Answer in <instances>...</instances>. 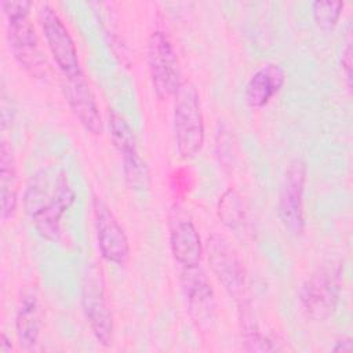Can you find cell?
I'll return each mask as SVG.
<instances>
[{"instance_id":"6da1fadb","label":"cell","mask_w":353,"mask_h":353,"mask_svg":"<svg viewBox=\"0 0 353 353\" xmlns=\"http://www.w3.org/2000/svg\"><path fill=\"white\" fill-rule=\"evenodd\" d=\"M29 1H3L1 8L7 19L10 48L18 63L36 79L47 73V61L43 55L34 28L29 19Z\"/></svg>"},{"instance_id":"7a4b0ae2","label":"cell","mask_w":353,"mask_h":353,"mask_svg":"<svg viewBox=\"0 0 353 353\" xmlns=\"http://www.w3.org/2000/svg\"><path fill=\"white\" fill-rule=\"evenodd\" d=\"M342 269L339 261H327L302 284L299 299L313 320L323 321L335 312L342 287Z\"/></svg>"},{"instance_id":"3957f363","label":"cell","mask_w":353,"mask_h":353,"mask_svg":"<svg viewBox=\"0 0 353 353\" xmlns=\"http://www.w3.org/2000/svg\"><path fill=\"white\" fill-rule=\"evenodd\" d=\"M174 138L182 157L196 154L204 142V120L196 88L182 81L175 92Z\"/></svg>"},{"instance_id":"277c9868","label":"cell","mask_w":353,"mask_h":353,"mask_svg":"<svg viewBox=\"0 0 353 353\" xmlns=\"http://www.w3.org/2000/svg\"><path fill=\"white\" fill-rule=\"evenodd\" d=\"M207 256L214 274L239 303V307L247 306L244 268L229 240L219 233L210 234L207 240Z\"/></svg>"},{"instance_id":"5b68a950","label":"cell","mask_w":353,"mask_h":353,"mask_svg":"<svg viewBox=\"0 0 353 353\" xmlns=\"http://www.w3.org/2000/svg\"><path fill=\"white\" fill-rule=\"evenodd\" d=\"M81 305L87 321L97 341L109 346L113 341V320L108 305L105 285L101 270L90 265L83 274L81 283Z\"/></svg>"},{"instance_id":"8992f818","label":"cell","mask_w":353,"mask_h":353,"mask_svg":"<svg viewBox=\"0 0 353 353\" xmlns=\"http://www.w3.org/2000/svg\"><path fill=\"white\" fill-rule=\"evenodd\" d=\"M148 63L153 88L159 98L175 95L181 85L178 58L174 47L161 30H154L148 41Z\"/></svg>"},{"instance_id":"52a82bcc","label":"cell","mask_w":353,"mask_h":353,"mask_svg":"<svg viewBox=\"0 0 353 353\" xmlns=\"http://www.w3.org/2000/svg\"><path fill=\"white\" fill-rule=\"evenodd\" d=\"M39 22L48 50L54 57L55 63L61 69L63 77L81 72L74 41L65 23L50 4L44 3L40 6Z\"/></svg>"},{"instance_id":"ba28073f","label":"cell","mask_w":353,"mask_h":353,"mask_svg":"<svg viewBox=\"0 0 353 353\" xmlns=\"http://www.w3.org/2000/svg\"><path fill=\"white\" fill-rule=\"evenodd\" d=\"M306 179V165L302 159H294L287 165L280 196H279V215L292 234L303 232V189Z\"/></svg>"},{"instance_id":"9c48e42d","label":"cell","mask_w":353,"mask_h":353,"mask_svg":"<svg viewBox=\"0 0 353 353\" xmlns=\"http://www.w3.org/2000/svg\"><path fill=\"white\" fill-rule=\"evenodd\" d=\"M97 240L102 256L116 265H124L130 255L127 234L109 205L98 196L92 199Z\"/></svg>"},{"instance_id":"30bf717a","label":"cell","mask_w":353,"mask_h":353,"mask_svg":"<svg viewBox=\"0 0 353 353\" xmlns=\"http://www.w3.org/2000/svg\"><path fill=\"white\" fill-rule=\"evenodd\" d=\"M181 287L193 319L200 324H210L215 317V295L199 265L182 268Z\"/></svg>"},{"instance_id":"8fae6325","label":"cell","mask_w":353,"mask_h":353,"mask_svg":"<svg viewBox=\"0 0 353 353\" xmlns=\"http://www.w3.org/2000/svg\"><path fill=\"white\" fill-rule=\"evenodd\" d=\"M63 94L69 108L79 120V123L91 134L98 135L102 132V119L99 109L95 101V97L91 91L90 84L87 83L83 72L77 74L63 77Z\"/></svg>"},{"instance_id":"7c38bea8","label":"cell","mask_w":353,"mask_h":353,"mask_svg":"<svg viewBox=\"0 0 353 353\" xmlns=\"http://www.w3.org/2000/svg\"><path fill=\"white\" fill-rule=\"evenodd\" d=\"M74 201V192L68 181V176L61 171L57 188L50 200L34 212L30 218L36 230L47 240H57L61 233V218Z\"/></svg>"},{"instance_id":"4fadbf2b","label":"cell","mask_w":353,"mask_h":353,"mask_svg":"<svg viewBox=\"0 0 353 353\" xmlns=\"http://www.w3.org/2000/svg\"><path fill=\"white\" fill-rule=\"evenodd\" d=\"M170 247L174 259L182 268L200 265L203 255L200 234L193 222L181 214H175L170 221Z\"/></svg>"},{"instance_id":"5bb4252c","label":"cell","mask_w":353,"mask_h":353,"mask_svg":"<svg viewBox=\"0 0 353 353\" xmlns=\"http://www.w3.org/2000/svg\"><path fill=\"white\" fill-rule=\"evenodd\" d=\"M285 80V72L279 63H266L261 66L245 85V102L252 109L265 106L273 95L279 92Z\"/></svg>"},{"instance_id":"9a60e30c","label":"cell","mask_w":353,"mask_h":353,"mask_svg":"<svg viewBox=\"0 0 353 353\" xmlns=\"http://www.w3.org/2000/svg\"><path fill=\"white\" fill-rule=\"evenodd\" d=\"M0 197H1V218H10L18 203V174L11 148L6 141L0 149Z\"/></svg>"},{"instance_id":"2e32d148","label":"cell","mask_w":353,"mask_h":353,"mask_svg":"<svg viewBox=\"0 0 353 353\" xmlns=\"http://www.w3.org/2000/svg\"><path fill=\"white\" fill-rule=\"evenodd\" d=\"M15 327L21 346L25 349L33 347L40 334L39 301L33 292L23 295L17 312Z\"/></svg>"},{"instance_id":"e0dca14e","label":"cell","mask_w":353,"mask_h":353,"mask_svg":"<svg viewBox=\"0 0 353 353\" xmlns=\"http://www.w3.org/2000/svg\"><path fill=\"white\" fill-rule=\"evenodd\" d=\"M218 216L229 229H239L245 222L244 203L234 189H228L219 199Z\"/></svg>"},{"instance_id":"ac0fdd59","label":"cell","mask_w":353,"mask_h":353,"mask_svg":"<svg viewBox=\"0 0 353 353\" xmlns=\"http://www.w3.org/2000/svg\"><path fill=\"white\" fill-rule=\"evenodd\" d=\"M109 131L110 138L114 148L119 150L121 156L137 152V141L134 137V131L127 123V120L119 114L116 110L109 112Z\"/></svg>"},{"instance_id":"d6986e66","label":"cell","mask_w":353,"mask_h":353,"mask_svg":"<svg viewBox=\"0 0 353 353\" xmlns=\"http://www.w3.org/2000/svg\"><path fill=\"white\" fill-rule=\"evenodd\" d=\"M123 171L128 186L134 190H146L150 186V172L138 150L123 156Z\"/></svg>"},{"instance_id":"ffe728a7","label":"cell","mask_w":353,"mask_h":353,"mask_svg":"<svg viewBox=\"0 0 353 353\" xmlns=\"http://www.w3.org/2000/svg\"><path fill=\"white\" fill-rule=\"evenodd\" d=\"M343 8L342 1H330V0H317L312 3V14L316 25L323 30H331Z\"/></svg>"},{"instance_id":"44dd1931","label":"cell","mask_w":353,"mask_h":353,"mask_svg":"<svg viewBox=\"0 0 353 353\" xmlns=\"http://www.w3.org/2000/svg\"><path fill=\"white\" fill-rule=\"evenodd\" d=\"M341 65L345 72V79H346L347 87L350 88V85H352V40H350V36L347 37V41L345 43V48L342 50Z\"/></svg>"},{"instance_id":"7402d4cb","label":"cell","mask_w":353,"mask_h":353,"mask_svg":"<svg viewBox=\"0 0 353 353\" xmlns=\"http://www.w3.org/2000/svg\"><path fill=\"white\" fill-rule=\"evenodd\" d=\"M189 175H186V170H178L172 175V188L176 190V193H186L189 183Z\"/></svg>"},{"instance_id":"603a6c76","label":"cell","mask_w":353,"mask_h":353,"mask_svg":"<svg viewBox=\"0 0 353 353\" xmlns=\"http://www.w3.org/2000/svg\"><path fill=\"white\" fill-rule=\"evenodd\" d=\"M352 347V341H350V338H342V339H339V341H336V343H335V346L332 347V350H335V352H345V350H349Z\"/></svg>"},{"instance_id":"cb8c5ba5","label":"cell","mask_w":353,"mask_h":353,"mask_svg":"<svg viewBox=\"0 0 353 353\" xmlns=\"http://www.w3.org/2000/svg\"><path fill=\"white\" fill-rule=\"evenodd\" d=\"M0 350H1L3 353H8V352L12 350V345H11V342H10V339L7 338L6 334L1 335V346H0Z\"/></svg>"}]
</instances>
